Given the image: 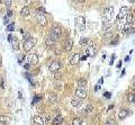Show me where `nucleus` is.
I'll return each instance as SVG.
<instances>
[{
  "label": "nucleus",
  "instance_id": "9d476101",
  "mask_svg": "<svg viewBox=\"0 0 135 125\" xmlns=\"http://www.w3.org/2000/svg\"><path fill=\"white\" fill-rule=\"evenodd\" d=\"M71 105H72V107H74V108H80L81 105H82V101H81V99L75 97V98L71 99Z\"/></svg>",
  "mask_w": 135,
  "mask_h": 125
},
{
  "label": "nucleus",
  "instance_id": "2eb2a0df",
  "mask_svg": "<svg viewBox=\"0 0 135 125\" xmlns=\"http://www.w3.org/2000/svg\"><path fill=\"white\" fill-rule=\"evenodd\" d=\"M87 55L88 56H93L96 54V47L93 45H88V48H87Z\"/></svg>",
  "mask_w": 135,
  "mask_h": 125
},
{
  "label": "nucleus",
  "instance_id": "8fccbe9b",
  "mask_svg": "<svg viewBox=\"0 0 135 125\" xmlns=\"http://www.w3.org/2000/svg\"><path fill=\"white\" fill-rule=\"evenodd\" d=\"M104 82V78H100V79H99V83H103Z\"/></svg>",
  "mask_w": 135,
  "mask_h": 125
},
{
  "label": "nucleus",
  "instance_id": "e433bc0d",
  "mask_svg": "<svg viewBox=\"0 0 135 125\" xmlns=\"http://www.w3.org/2000/svg\"><path fill=\"white\" fill-rule=\"evenodd\" d=\"M3 2H5V5L7 7H10L11 6V0H3Z\"/></svg>",
  "mask_w": 135,
  "mask_h": 125
},
{
  "label": "nucleus",
  "instance_id": "6e6d98bb",
  "mask_svg": "<svg viewBox=\"0 0 135 125\" xmlns=\"http://www.w3.org/2000/svg\"><path fill=\"white\" fill-rule=\"evenodd\" d=\"M65 125H69V124H65Z\"/></svg>",
  "mask_w": 135,
  "mask_h": 125
},
{
  "label": "nucleus",
  "instance_id": "864d4df0",
  "mask_svg": "<svg viewBox=\"0 0 135 125\" xmlns=\"http://www.w3.org/2000/svg\"><path fill=\"white\" fill-rule=\"evenodd\" d=\"M133 88H134V90H135V85H134V87H133Z\"/></svg>",
  "mask_w": 135,
  "mask_h": 125
},
{
  "label": "nucleus",
  "instance_id": "72a5a7b5",
  "mask_svg": "<svg viewBox=\"0 0 135 125\" xmlns=\"http://www.w3.org/2000/svg\"><path fill=\"white\" fill-rule=\"evenodd\" d=\"M105 125H116V122H115L114 120H108Z\"/></svg>",
  "mask_w": 135,
  "mask_h": 125
},
{
  "label": "nucleus",
  "instance_id": "c756f323",
  "mask_svg": "<svg viewBox=\"0 0 135 125\" xmlns=\"http://www.w3.org/2000/svg\"><path fill=\"white\" fill-rule=\"evenodd\" d=\"M11 44H13V45H11V47H13L14 50H18V42H17L16 38H15V40L11 42Z\"/></svg>",
  "mask_w": 135,
  "mask_h": 125
},
{
  "label": "nucleus",
  "instance_id": "dca6fc26",
  "mask_svg": "<svg viewBox=\"0 0 135 125\" xmlns=\"http://www.w3.org/2000/svg\"><path fill=\"white\" fill-rule=\"evenodd\" d=\"M33 121H34V123L36 125H44V123H45L42 116H34L33 117Z\"/></svg>",
  "mask_w": 135,
  "mask_h": 125
},
{
  "label": "nucleus",
  "instance_id": "a18cd8bd",
  "mask_svg": "<svg viewBox=\"0 0 135 125\" xmlns=\"http://www.w3.org/2000/svg\"><path fill=\"white\" fill-rule=\"evenodd\" d=\"M128 100H130V101H134V96H133V95H131V96L128 97Z\"/></svg>",
  "mask_w": 135,
  "mask_h": 125
},
{
  "label": "nucleus",
  "instance_id": "c85d7f7f",
  "mask_svg": "<svg viewBox=\"0 0 135 125\" xmlns=\"http://www.w3.org/2000/svg\"><path fill=\"white\" fill-rule=\"evenodd\" d=\"M45 44H46V46H47V47H51V46L54 45V41H52L50 37H47V40H46Z\"/></svg>",
  "mask_w": 135,
  "mask_h": 125
},
{
  "label": "nucleus",
  "instance_id": "9b49d317",
  "mask_svg": "<svg viewBox=\"0 0 135 125\" xmlns=\"http://www.w3.org/2000/svg\"><path fill=\"white\" fill-rule=\"evenodd\" d=\"M51 32L54 33V34H56V35H59V36H61V34H62V28H61V26H59L58 24H54L53 26H52Z\"/></svg>",
  "mask_w": 135,
  "mask_h": 125
},
{
  "label": "nucleus",
  "instance_id": "423d86ee",
  "mask_svg": "<svg viewBox=\"0 0 135 125\" xmlns=\"http://www.w3.org/2000/svg\"><path fill=\"white\" fill-rule=\"evenodd\" d=\"M36 20L41 26H46V25H47V19H46V17L41 13H38L36 15Z\"/></svg>",
  "mask_w": 135,
  "mask_h": 125
},
{
  "label": "nucleus",
  "instance_id": "39448f33",
  "mask_svg": "<svg viewBox=\"0 0 135 125\" xmlns=\"http://www.w3.org/2000/svg\"><path fill=\"white\" fill-rule=\"evenodd\" d=\"M60 68H61V62H60V61H53L52 63L50 64L48 70H50L51 72L55 73V72H58L59 70H60Z\"/></svg>",
  "mask_w": 135,
  "mask_h": 125
},
{
  "label": "nucleus",
  "instance_id": "4d7b16f0",
  "mask_svg": "<svg viewBox=\"0 0 135 125\" xmlns=\"http://www.w3.org/2000/svg\"><path fill=\"white\" fill-rule=\"evenodd\" d=\"M134 101H135V99H134Z\"/></svg>",
  "mask_w": 135,
  "mask_h": 125
},
{
  "label": "nucleus",
  "instance_id": "f704fd0d",
  "mask_svg": "<svg viewBox=\"0 0 135 125\" xmlns=\"http://www.w3.org/2000/svg\"><path fill=\"white\" fill-rule=\"evenodd\" d=\"M127 34H135V26H132V27H131Z\"/></svg>",
  "mask_w": 135,
  "mask_h": 125
},
{
  "label": "nucleus",
  "instance_id": "0eeeda50",
  "mask_svg": "<svg viewBox=\"0 0 135 125\" xmlns=\"http://www.w3.org/2000/svg\"><path fill=\"white\" fill-rule=\"evenodd\" d=\"M27 60H28V63L33 64V65H35V64L38 63V56H37V54H35V53L29 54V55L27 56Z\"/></svg>",
  "mask_w": 135,
  "mask_h": 125
},
{
  "label": "nucleus",
  "instance_id": "5701e85b",
  "mask_svg": "<svg viewBox=\"0 0 135 125\" xmlns=\"http://www.w3.org/2000/svg\"><path fill=\"white\" fill-rule=\"evenodd\" d=\"M79 44H80V45H82V46L88 45V44H89V38H87V37H82L81 40H80Z\"/></svg>",
  "mask_w": 135,
  "mask_h": 125
},
{
  "label": "nucleus",
  "instance_id": "7ed1b4c3",
  "mask_svg": "<svg viewBox=\"0 0 135 125\" xmlns=\"http://www.w3.org/2000/svg\"><path fill=\"white\" fill-rule=\"evenodd\" d=\"M113 15H114V7H108V8L105 9V11H104V21H108L109 19L113 17Z\"/></svg>",
  "mask_w": 135,
  "mask_h": 125
},
{
  "label": "nucleus",
  "instance_id": "f03ea898",
  "mask_svg": "<svg viewBox=\"0 0 135 125\" xmlns=\"http://www.w3.org/2000/svg\"><path fill=\"white\" fill-rule=\"evenodd\" d=\"M75 25H77V27H78L79 31H85L86 29V19H85V17H82V16L77 17V19H75Z\"/></svg>",
  "mask_w": 135,
  "mask_h": 125
},
{
  "label": "nucleus",
  "instance_id": "a878e982",
  "mask_svg": "<svg viewBox=\"0 0 135 125\" xmlns=\"http://www.w3.org/2000/svg\"><path fill=\"white\" fill-rule=\"evenodd\" d=\"M116 26H117V29H118V31H122V29L124 28V23H123V20L120 21V19H119V20H116Z\"/></svg>",
  "mask_w": 135,
  "mask_h": 125
},
{
  "label": "nucleus",
  "instance_id": "79ce46f5",
  "mask_svg": "<svg viewBox=\"0 0 135 125\" xmlns=\"http://www.w3.org/2000/svg\"><path fill=\"white\" fill-rule=\"evenodd\" d=\"M24 68H25V69H26V70H28L29 68H30V64H29V63H26V64H25V65H24Z\"/></svg>",
  "mask_w": 135,
  "mask_h": 125
},
{
  "label": "nucleus",
  "instance_id": "ddd939ff",
  "mask_svg": "<svg viewBox=\"0 0 135 125\" xmlns=\"http://www.w3.org/2000/svg\"><path fill=\"white\" fill-rule=\"evenodd\" d=\"M128 115H130V110H128V109H125V108L120 109V110H119V113H118V117L120 118V120H124V118H126Z\"/></svg>",
  "mask_w": 135,
  "mask_h": 125
},
{
  "label": "nucleus",
  "instance_id": "c03bdc74",
  "mask_svg": "<svg viewBox=\"0 0 135 125\" xmlns=\"http://www.w3.org/2000/svg\"><path fill=\"white\" fill-rule=\"evenodd\" d=\"M104 95H105V97H106V98H110V93H105Z\"/></svg>",
  "mask_w": 135,
  "mask_h": 125
},
{
  "label": "nucleus",
  "instance_id": "49530a36",
  "mask_svg": "<svg viewBox=\"0 0 135 125\" xmlns=\"http://www.w3.org/2000/svg\"><path fill=\"white\" fill-rule=\"evenodd\" d=\"M99 89H100V86H99V85H97V86H96V87H95V91H98Z\"/></svg>",
  "mask_w": 135,
  "mask_h": 125
},
{
  "label": "nucleus",
  "instance_id": "3c124183",
  "mask_svg": "<svg viewBox=\"0 0 135 125\" xmlns=\"http://www.w3.org/2000/svg\"><path fill=\"white\" fill-rule=\"evenodd\" d=\"M128 1H130L131 3H134V2H135V0H128Z\"/></svg>",
  "mask_w": 135,
  "mask_h": 125
},
{
  "label": "nucleus",
  "instance_id": "f3484780",
  "mask_svg": "<svg viewBox=\"0 0 135 125\" xmlns=\"http://www.w3.org/2000/svg\"><path fill=\"white\" fill-rule=\"evenodd\" d=\"M63 123V117L61 116V115H58V116H55V118L53 120V125H60Z\"/></svg>",
  "mask_w": 135,
  "mask_h": 125
},
{
  "label": "nucleus",
  "instance_id": "c9c22d12",
  "mask_svg": "<svg viewBox=\"0 0 135 125\" xmlns=\"http://www.w3.org/2000/svg\"><path fill=\"white\" fill-rule=\"evenodd\" d=\"M118 40H119V37L118 36H116V37L114 38V41H111V44H113V45H116L117 43H118Z\"/></svg>",
  "mask_w": 135,
  "mask_h": 125
},
{
  "label": "nucleus",
  "instance_id": "7c9ffc66",
  "mask_svg": "<svg viewBox=\"0 0 135 125\" xmlns=\"http://www.w3.org/2000/svg\"><path fill=\"white\" fill-rule=\"evenodd\" d=\"M110 23H109V21H105V23H104V26H103V29L104 31H107V29L109 28V27H110Z\"/></svg>",
  "mask_w": 135,
  "mask_h": 125
},
{
  "label": "nucleus",
  "instance_id": "5fc2aeb1",
  "mask_svg": "<svg viewBox=\"0 0 135 125\" xmlns=\"http://www.w3.org/2000/svg\"><path fill=\"white\" fill-rule=\"evenodd\" d=\"M0 125H5V124H0Z\"/></svg>",
  "mask_w": 135,
  "mask_h": 125
},
{
  "label": "nucleus",
  "instance_id": "6ab92c4d",
  "mask_svg": "<svg viewBox=\"0 0 135 125\" xmlns=\"http://www.w3.org/2000/svg\"><path fill=\"white\" fill-rule=\"evenodd\" d=\"M110 38H113V33L111 32H107V33H105V34L103 35L104 42H107V41L110 40Z\"/></svg>",
  "mask_w": 135,
  "mask_h": 125
},
{
  "label": "nucleus",
  "instance_id": "f257e3e1",
  "mask_svg": "<svg viewBox=\"0 0 135 125\" xmlns=\"http://www.w3.org/2000/svg\"><path fill=\"white\" fill-rule=\"evenodd\" d=\"M35 44H36V40L35 38H29V40L25 41L24 44H23V47H24V51L25 52H29V51L32 50L33 47L35 46Z\"/></svg>",
  "mask_w": 135,
  "mask_h": 125
},
{
  "label": "nucleus",
  "instance_id": "58836bf2",
  "mask_svg": "<svg viewBox=\"0 0 135 125\" xmlns=\"http://www.w3.org/2000/svg\"><path fill=\"white\" fill-rule=\"evenodd\" d=\"M8 21H9V18L7 16H5V18H3V23H5V25L8 24Z\"/></svg>",
  "mask_w": 135,
  "mask_h": 125
},
{
  "label": "nucleus",
  "instance_id": "bb28decb",
  "mask_svg": "<svg viewBox=\"0 0 135 125\" xmlns=\"http://www.w3.org/2000/svg\"><path fill=\"white\" fill-rule=\"evenodd\" d=\"M72 125H82L81 118H79V117H75V118H73V121H72Z\"/></svg>",
  "mask_w": 135,
  "mask_h": 125
},
{
  "label": "nucleus",
  "instance_id": "4be33fe9",
  "mask_svg": "<svg viewBox=\"0 0 135 125\" xmlns=\"http://www.w3.org/2000/svg\"><path fill=\"white\" fill-rule=\"evenodd\" d=\"M92 110H93L92 105H88V106H86V108L83 109V113H85V114H90Z\"/></svg>",
  "mask_w": 135,
  "mask_h": 125
},
{
  "label": "nucleus",
  "instance_id": "603ef678",
  "mask_svg": "<svg viewBox=\"0 0 135 125\" xmlns=\"http://www.w3.org/2000/svg\"><path fill=\"white\" fill-rule=\"evenodd\" d=\"M77 1H79V2H85L86 0H77Z\"/></svg>",
  "mask_w": 135,
  "mask_h": 125
},
{
  "label": "nucleus",
  "instance_id": "2f4dec72",
  "mask_svg": "<svg viewBox=\"0 0 135 125\" xmlns=\"http://www.w3.org/2000/svg\"><path fill=\"white\" fill-rule=\"evenodd\" d=\"M7 31H8V32H13V31H15V24H14V23L9 24L8 27H7Z\"/></svg>",
  "mask_w": 135,
  "mask_h": 125
},
{
  "label": "nucleus",
  "instance_id": "1a4fd4ad",
  "mask_svg": "<svg viewBox=\"0 0 135 125\" xmlns=\"http://www.w3.org/2000/svg\"><path fill=\"white\" fill-rule=\"evenodd\" d=\"M72 47H73V43H72L71 40H68L64 42L63 44V50L65 51V52H70V51L72 50Z\"/></svg>",
  "mask_w": 135,
  "mask_h": 125
},
{
  "label": "nucleus",
  "instance_id": "cd10ccee",
  "mask_svg": "<svg viewBox=\"0 0 135 125\" xmlns=\"http://www.w3.org/2000/svg\"><path fill=\"white\" fill-rule=\"evenodd\" d=\"M42 100V96H40V95H36V96L34 97V99L32 100V105H35L36 103H38V101Z\"/></svg>",
  "mask_w": 135,
  "mask_h": 125
},
{
  "label": "nucleus",
  "instance_id": "4468645a",
  "mask_svg": "<svg viewBox=\"0 0 135 125\" xmlns=\"http://www.w3.org/2000/svg\"><path fill=\"white\" fill-rule=\"evenodd\" d=\"M79 61H80V54L77 53V54H74V55L72 56V59L70 60V64H71V65H75Z\"/></svg>",
  "mask_w": 135,
  "mask_h": 125
},
{
  "label": "nucleus",
  "instance_id": "6e6552de",
  "mask_svg": "<svg viewBox=\"0 0 135 125\" xmlns=\"http://www.w3.org/2000/svg\"><path fill=\"white\" fill-rule=\"evenodd\" d=\"M128 14V8H127L126 6H124V7H122L120 8V10H119V13H118V15H117V20H122L124 17H126V15Z\"/></svg>",
  "mask_w": 135,
  "mask_h": 125
},
{
  "label": "nucleus",
  "instance_id": "ea45409f",
  "mask_svg": "<svg viewBox=\"0 0 135 125\" xmlns=\"http://www.w3.org/2000/svg\"><path fill=\"white\" fill-rule=\"evenodd\" d=\"M6 16L8 17V18H10V17L13 16V13H11V10H8V13H7V15H6Z\"/></svg>",
  "mask_w": 135,
  "mask_h": 125
},
{
  "label": "nucleus",
  "instance_id": "393cba45",
  "mask_svg": "<svg viewBox=\"0 0 135 125\" xmlns=\"http://www.w3.org/2000/svg\"><path fill=\"white\" fill-rule=\"evenodd\" d=\"M48 37H50L52 41H54V42H55V41L60 40V37H61V36H59V35H56V34H54V33L51 32V33H50V36H48Z\"/></svg>",
  "mask_w": 135,
  "mask_h": 125
},
{
  "label": "nucleus",
  "instance_id": "13d9d810",
  "mask_svg": "<svg viewBox=\"0 0 135 125\" xmlns=\"http://www.w3.org/2000/svg\"><path fill=\"white\" fill-rule=\"evenodd\" d=\"M134 20H135V19H134Z\"/></svg>",
  "mask_w": 135,
  "mask_h": 125
},
{
  "label": "nucleus",
  "instance_id": "412c9836",
  "mask_svg": "<svg viewBox=\"0 0 135 125\" xmlns=\"http://www.w3.org/2000/svg\"><path fill=\"white\" fill-rule=\"evenodd\" d=\"M9 121L7 115H0V124H6Z\"/></svg>",
  "mask_w": 135,
  "mask_h": 125
},
{
  "label": "nucleus",
  "instance_id": "20e7f679",
  "mask_svg": "<svg viewBox=\"0 0 135 125\" xmlns=\"http://www.w3.org/2000/svg\"><path fill=\"white\" fill-rule=\"evenodd\" d=\"M87 96H88V93H87V89H85V88L79 87L77 90H75V97H77V98L85 99V98H87Z\"/></svg>",
  "mask_w": 135,
  "mask_h": 125
},
{
  "label": "nucleus",
  "instance_id": "f8f14e48",
  "mask_svg": "<svg viewBox=\"0 0 135 125\" xmlns=\"http://www.w3.org/2000/svg\"><path fill=\"white\" fill-rule=\"evenodd\" d=\"M59 100L58 98V95L55 93H50L48 94V101H50L51 104H56Z\"/></svg>",
  "mask_w": 135,
  "mask_h": 125
},
{
  "label": "nucleus",
  "instance_id": "09e8293b",
  "mask_svg": "<svg viewBox=\"0 0 135 125\" xmlns=\"http://www.w3.org/2000/svg\"><path fill=\"white\" fill-rule=\"evenodd\" d=\"M55 54H61V50H60V48H59V50H56L55 51Z\"/></svg>",
  "mask_w": 135,
  "mask_h": 125
},
{
  "label": "nucleus",
  "instance_id": "a211bd4d",
  "mask_svg": "<svg viewBox=\"0 0 135 125\" xmlns=\"http://www.w3.org/2000/svg\"><path fill=\"white\" fill-rule=\"evenodd\" d=\"M20 14L23 17H27L29 15V8L27 7V6H25V7H23V9L20 10Z\"/></svg>",
  "mask_w": 135,
  "mask_h": 125
},
{
  "label": "nucleus",
  "instance_id": "b1692460",
  "mask_svg": "<svg viewBox=\"0 0 135 125\" xmlns=\"http://www.w3.org/2000/svg\"><path fill=\"white\" fill-rule=\"evenodd\" d=\"M126 21H127V24H132L133 21H134V17H133L132 14H127L126 15Z\"/></svg>",
  "mask_w": 135,
  "mask_h": 125
},
{
  "label": "nucleus",
  "instance_id": "de8ad7c7",
  "mask_svg": "<svg viewBox=\"0 0 135 125\" xmlns=\"http://www.w3.org/2000/svg\"><path fill=\"white\" fill-rule=\"evenodd\" d=\"M1 88H5V82H3V79H1Z\"/></svg>",
  "mask_w": 135,
  "mask_h": 125
},
{
  "label": "nucleus",
  "instance_id": "473e14b6",
  "mask_svg": "<svg viewBox=\"0 0 135 125\" xmlns=\"http://www.w3.org/2000/svg\"><path fill=\"white\" fill-rule=\"evenodd\" d=\"M29 38H30V34H29V33H24V34H23V40H24V42L29 40Z\"/></svg>",
  "mask_w": 135,
  "mask_h": 125
},
{
  "label": "nucleus",
  "instance_id": "37998d69",
  "mask_svg": "<svg viewBox=\"0 0 135 125\" xmlns=\"http://www.w3.org/2000/svg\"><path fill=\"white\" fill-rule=\"evenodd\" d=\"M87 58H88V55H83L80 58V60H81V61H85V60H87Z\"/></svg>",
  "mask_w": 135,
  "mask_h": 125
},
{
  "label": "nucleus",
  "instance_id": "aec40b11",
  "mask_svg": "<svg viewBox=\"0 0 135 125\" xmlns=\"http://www.w3.org/2000/svg\"><path fill=\"white\" fill-rule=\"evenodd\" d=\"M77 83H78V86H79V87L83 88V87H86V86H87V80L83 79V78H80V79L77 81Z\"/></svg>",
  "mask_w": 135,
  "mask_h": 125
},
{
  "label": "nucleus",
  "instance_id": "4c0bfd02",
  "mask_svg": "<svg viewBox=\"0 0 135 125\" xmlns=\"http://www.w3.org/2000/svg\"><path fill=\"white\" fill-rule=\"evenodd\" d=\"M38 13L43 14V15H44V14H46V11H45L44 7H40V8H38Z\"/></svg>",
  "mask_w": 135,
  "mask_h": 125
},
{
  "label": "nucleus",
  "instance_id": "a19ab883",
  "mask_svg": "<svg viewBox=\"0 0 135 125\" xmlns=\"http://www.w3.org/2000/svg\"><path fill=\"white\" fill-rule=\"evenodd\" d=\"M8 41H9V42H13V35H11V34H9L8 35Z\"/></svg>",
  "mask_w": 135,
  "mask_h": 125
}]
</instances>
